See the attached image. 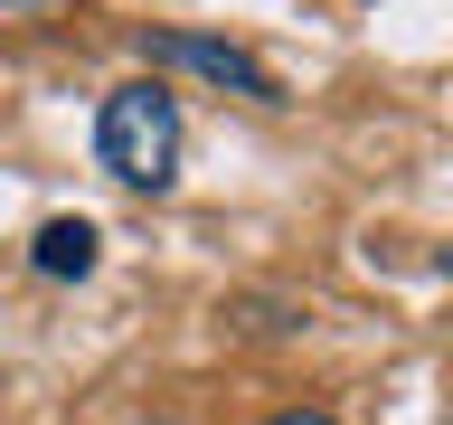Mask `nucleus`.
<instances>
[{
    "instance_id": "nucleus-3",
    "label": "nucleus",
    "mask_w": 453,
    "mask_h": 425,
    "mask_svg": "<svg viewBox=\"0 0 453 425\" xmlns=\"http://www.w3.org/2000/svg\"><path fill=\"white\" fill-rule=\"evenodd\" d=\"M95 255H104L95 218H48L38 236H28V265H38L48 283H85V274H95Z\"/></svg>"
},
{
    "instance_id": "nucleus-2",
    "label": "nucleus",
    "mask_w": 453,
    "mask_h": 425,
    "mask_svg": "<svg viewBox=\"0 0 453 425\" xmlns=\"http://www.w3.org/2000/svg\"><path fill=\"white\" fill-rule=\"evenodd\" d=\"M142 57L151 66H189V76L226 85V95H246V104H283L274 66L255 48H236V38H198V28H142Z\"/></svg>"
},
{
    "instance_id": "nucleus-1",
    "label": "nucleus",
    "mask_w": 453,
    "mask_h": 425,
    "mask_svg": "<svg viewBox=\"0 0 453 425\" xmlns=\"http://www.w3.org/2000/svg\"><path fill=\"white\" fill-rule=\"evenodd\" d=\"M95 161L123 189H170L180 180V95L161 76H133L95 104Z\"/></svg>"
},
{
    "instance_id": "nucleus-4",
    "label": "nucleus",
    "mask_w": 453,
    "mask_h": 425,
    "mask_svg": "<svg viewBox=\"0 0 453 425\" xmlns=\"http://www.w3.org/2000/svg\"><path fill=\"white\" fill-rule=\"evenodd\" d=\"M274 425H340V416H321V406H303V416H274Z\"/></svg>"
}]
</instances>
